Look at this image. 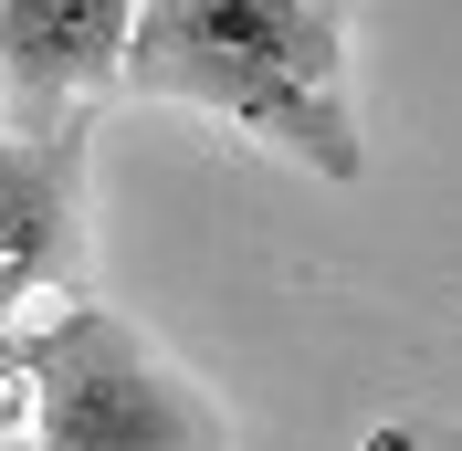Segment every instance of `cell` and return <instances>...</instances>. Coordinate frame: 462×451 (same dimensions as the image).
I'll list each match as a JSON object with an SVG mask.
<instances>
[{
	"label": "cell",
	"instance_id": "obj_1",
	"mask_svg": "<svg viewBox=\"0 0 462 451\" xmlns=\"http://www.w3.org/2000/svg\"><path fill=\"white\" fill-rule=\"evenodd\" d=\"M126 95L231 115L242 137L305 158L316 179H357V95H346V0H137Z\"/></svg>",
	"mask_w": 462,
	"mask_h": 451
},
{
	"label": "cell",
	"instance_id": "obj_4",
	"mask_svg": "<svg viewBox=\"0 0 462 451\" xmlns=\"http://www.w3.org/2000/svg\"><path fill=\"white\" fill-rule=\"evenodd\" d=\"M137 0H0V126H63L116 85Z\"/></svg>",
	"mask_w": 462,
	"mask_h": 451
},
{
	"label": "cell",
	"instance_id": "obj_3",
	"mask_svg": "<svg viewBox=\"0 0 462 451\" xmlns=\"http://www.w3.org/2000/svg\"><path fill=\"white\" fill-rule=\"evenodd\" d=\"M85 262V115L0 126V326Z\"/></svg>",
	"mask_w": 462,
	"mask_h": 451
},
{
	"label": "cell",
	"instance_id": "obj_2",
	"mask_svg": "<svg viewBox=\"0 0 462 451\" xmlns=\"http://www.w3.org/2000/svg\"><path fill=\"white\" fill-rule=\"evenodd\" d=\"M11 367H22V399H32V441L42 451H221L231 441V410L169 367L158 346L85 283H53L32 294L11 326H0Z\"/></svg>",
	"mask_w": 462,
	"mask_h": 451
}]
</instances>
